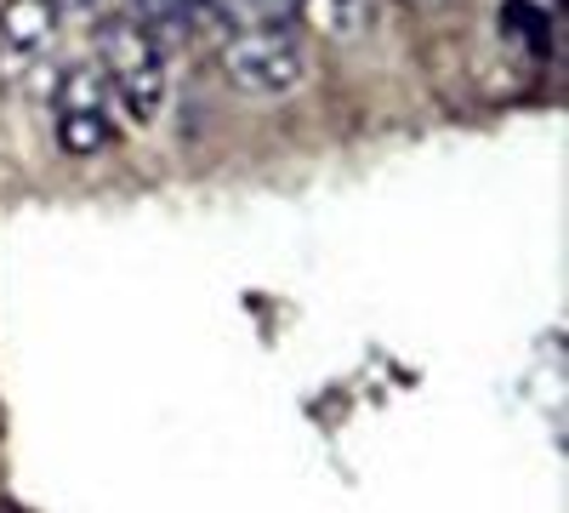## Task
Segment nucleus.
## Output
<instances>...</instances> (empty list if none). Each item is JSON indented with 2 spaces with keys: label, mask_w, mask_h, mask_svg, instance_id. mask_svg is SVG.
Returning <instances> with one entry per match:
<instances>
[{
  "label": "nucleus",
  "mask_w": 569,
  "mask_h": 513,
  "mask_svg": "<svg viewBox=\"0 0 569 513\" xmlns=\"http://www.w3.org/2000/svg\"><path fill=\"white\" fill-rule=\"evenodd\" d=\"M98 75H103V91H109V103L120 109V120H131V126H154L160 120L166 91H171L166 46L137 18H109L103 23V34H98Z\"/></svg>",
  "instance_id": "f257e3e1"
},
{
  "label": "nucleus",
  "mask_w": 569,
  "mask_h": 513,
  "mask_svg": "<svg viewBox=\"0 0 569 513\" xmlns=\"http://www.w3.org/2000/svg\"><path fill=\"white\" fill-rule=\"evenodd\" d=\"M217 69L246 98H284V91H297L308 80V52L284 23H251L222 40Z\"/></svg>",
  "instance_id": "f03ea898"
},
{
  "label": "nucleus",
  "mask_w": 569,
  "mask_h": 513,
  "mask_svg": "<svg viewBox=\"0 0 569 513\" xmlns=\"http://www.w3.org/2000/svg\"><path fill=\"white\" fill-rule=\"evenodd\" d=\"M58 144L74 160H91L114 144V103L103 91L98 63H74L58 80Z\"/></svg>",
  "instance_id": "7ed1b4c3"
},
{
  "label": "nucleus",
  "mask_w": 569,
  "mask_h": 513,
  "mask_svg": "<svg viewBox=\"0 0 569 513\" xmlns=\"http://www.w3.org/2000/svg\"><path fill=\"white\" fill-rule=\"evenodd\" d=\"M58 0H0V86H18L58 46Z\"/></svg>",
  "instance_id": "20e7f679"
},
{
  "label": "nucleus",
  "mask_w": 569,
  "mask_h": 513,
  "mask_svg": "<svg viewBox=\"0 0 569 513\" xmlns=\"http://www.w3.org/2000/svg\"><path fill=\"white\" fill-rule=\"evenodd\" d=\"M297 12L313 18L325 34H353L365 23V12H370V0H302Z\"/></svg>",
  "instance_id": "39448f33"
},
{
  "label": "nucleus",
  "mask_w": 569,
  "mask_h": 513,
  "mask_svg": "<svg viewBox=\"0 0 569 513\" xmlns=\"http://www.w3.org/2000/svg\"><path fill=\"white\" fill-rule=\"evenodd\" d=\"M131 18L149 29L154 40H166V34L188 29V0H131Z\"/></svg>",
  "instance_id": "423d86ee"
},
{
  "label": "nucleus",
  "mask_w": 569,
  "mask_h": 513,
  "mask_svg": "<svg viewBox=\"0 0 569 513\" xmlns=\"http://www.w3.org/2000/svg\"><path fill=\"white\" fill-rule=\"evenodd\" d=\"M297 7H302V0H257L262 23H284V18H297Z\"/></svg>",
  "instance_id": "0eeeda50"
},
{
  "label": "nucleus",
  "mask_w": 569,
  "mask_h": 513,
  "mask_svg": "<svg viewBox=\"0 0 569 513\" xmlns=\"http://www.w3.org/2000/svg\"><path fill=\"white\" fill-rule=\"evenodd\" d=\"M91 7H103V0H58V12H91Z\"/></svg>",
  "instance_id": "6e6552de"
}]
</instances>
